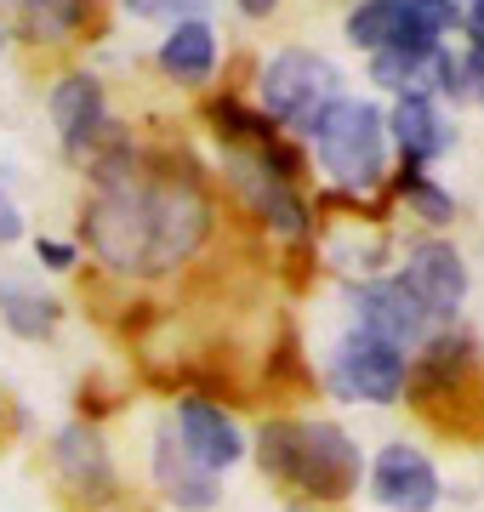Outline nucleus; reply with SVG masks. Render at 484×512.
<instances>
[{
    "label": "nucleus",
    "instance_id": "1",
    "mask_svg": "<svg viewBox=\"0 0 484 512\" xmlns=\"http://www.w3.org/2000/svg\"><path fill=\"white\" fill-rule=\"evenodd\" d=\"M205 228H211V211H205L194 177H154L131 148H114V160L97 165L86 239L109 268H120V274L177 268L183 256H194Z\"/></svg>",
    "mask_w": 484,
    "mask_h": 512
},
{
    "label": "nucleus",
    "instance_id": "2",
    "mask_svg": "<svg viewBox=\"0 0 484 512\" xmlns=\"http://www.w3.org/2000/svg\"><path fill=\"white\" fill-rule=\"evenodd\" d=\"M257 461L268 478L308 501H342L359 490V444L336 421H268L257 433Z\"/></svg>",
    "mask_w": 484,
    "mask_h": 512
},
{
    "label": "nucleus",
    "instance_id": "3",
    "mask_svg": "<svg viewBox=\"0 0 484 512\" xmlns=\"http://www.w3.org/2000/svg\"><path fill=\"white\" fill-rule=\"evenodd\" d=\"M405 399L433 416L439 427H456L462 433V410H479L484 416V370H479V342L450 330V336H433L422 359L405 365Z\"/></svg>",
    "mask_w": 484,
    "mask_h": 512
},
{
    "label": "nucleus",
    "instance_id": "4",
    "mask_svg": "<svg viewBox=\"0 0 484 512\" xmlns=\"http://www.w3.org/2000/svg\"><path fill=\"white\" fill-rule=\"evenodd\" d=\"M314 154L325 165V177H336L342 188H376L382 183V148H388V120L376 103L359 97H336L325 120L314 131Z\"/></svg>",
    "mask_w": 484,
    "mask_h": 512
},
{
    "label": "nucleus",
    "instance_id": "5",
    "mask_svg": "<svg viewBox=\"0 0 484 512\" xmlns=\"http://www.w3.org/2000/svg\"><path fill=\"white\" fill-rule=\"evenodd\" d=\"M336 103V69L319 52H280L262 74V109L297 131H314Z\"/></svg>",
    "mask_w": 484,
    "mask_h": 512
},
{
    "label": "nucleus",
    "instance_id": "6",
    "mask_svg": "<svg viewBox=\"0 0 484 512\" xmlns=\"http://www.w3.org/2000/svg\"><path fill=\"white\" fill-rule=\"evenodd\" d=\"M399 285L428 319H456L467 302V262L450 239H416L405 251V274Z\"/></svg>",
    "mask_w": 484,
    "mask_h": 512
},
{
    "label": "nucleus",
    "instance_id": "7",
    "mask_svg": "<svg viewBox=\"0 0 484 512\" xmlns=\"http://www.w3.org/2000/svg\"><path fill=\"white\" fill-rule=\"evenodd\" d=\"M336 387L348 399H365V404H393L405 393V353L376 342V336H348L342 353H336Z\"/></svg>",
    "mask_w": 484,
    "mask_h": 512
},
{
    "label": "nucleus",
    "instance_id": "8",
    "mask_svg": "<svg viewBox=\"0 0 484 512\" xmlns=\"http://www.w3.org/2000/svg\"><path fill=\"white\" fill-rule=\"evenodd\" d=\"M371 490L388 512H433L439 507V473L416 444H388L371 467Z\"/></svg>",
    "mask_w": 484,
    "mask_h": 512
},
{
    "label": "nucleus",
    "instance_id": "9",
    "mask_svg": "<svg viewBox=\"0 0 484 512\" xmlns=\"http://www.w3.org/2000/svg\"><path fill=\"white\" fill-rule=\"evenodd\" d=\"M52 467L63 478V490L75 495V501H109L114 495V461H109V444L97 427H63L52 439Z\"/></svg>",
    "mask_w": 484,
    "mask_h": 512
},
{
    "label": "nucleus",
    "instance_id": "10",
    "mask_svg": "<svg viewBox=\"0 0 484 512\" xmlns=\"http://www.w3.org/2000/svg\"><path fill=\"white\" fill-rule=\"evenodd\" d=\"M354 313H359V336H376L388 348H416L422 330H428V313L410 302V291L399 279H371L354 291Z\"/></svg>",
    "mask_w": 484,
    "mask_h": 512
},
{
    "label": "nucleus",
    "instance_id": "11",
    "mask_svg": "<svg viewBox=\"0 0 484 512\" xmlns=\"http://www.w3.org/2000/svg\"><path fill=\"white\" fill-rule=\"evenodd\" d=\"M171 427H177L183 450L200 461L205 473H223V467H234L245 456V439H240V427H234V416L211 399H183Z\"/></svg>",
    "mask_w": 484,
    "mask_h": 512
},
{
    "label": "nucleus",
    "instance_id": "12",
    "mask_svg": "<svg viewBox=\"0 0 484 512\" xmlns=\"http://www.w3.org/2000/svg\"><path fill=\"white\" fill-rule=\"evenodd\" d=\"M52 120L63 131V148L69 154H86V148L109 131V103H103V86L92 74H69L52 86Z\"/></svg>",
    "mask_w": 484,
    "mask_h": 512
},
{
    "label": "nucleus",
    "instance_id": "13",
    "mask_svg": "<svg viewBox=\"0 0 484 512\" xmlns=\"http://www.w3.org/2000/svg\"><path fill=\"white\" fill-rule=\"evenodd\" d=\"M154 484L166 490V501H177V507H188V512H205L217 501V473H205L200 461L188 456L171 421L154 433Z\"/></svg>",
    "mask_w": 484,
    "mask_h": 512
},
{
    "label": "nucleus",
    "instance_id": "14",
    "mask_svg": "<svg viewBox=\"0 0 484 512\" xmlns=\"http://www.w3.org/2000/svg\"><path fill=\"white\" fill-rule=\"evenodd\" d=\"M393 143L405 160H433V154H445L450 148V131H445V114L433 103L428 92H405L399 97V109H393Z\"/></svg>",
    "mask_w": 484,
    "mask_h": 512
},
{
    "label": "nucleus",
    "instance_id": "15",
    "mask_svg": "<svg viewBox=\"0 0 484 512\" xmlns=\"http://www.w3.org/2000/svg\"><path fill=\"white\" fill-rule=\"evenodd\" d=\"M234 183L251 194L257 217H268L280 234H308V205L291 194V183H274V177H268L257 160H234Z\"/></svg>",
    "mask_w": 484,
    "mask_h": 512
},
{
    "label": "nucleus",
    "instance_id": "16",
    "mask_svg": "<svg viewBox=\"0 0 484 512\" xmlns=\"http://www.w3.org/2000/svg\"><path fill=\"white\" fill-rule=\"evenodd\" d=\"M160 69L171 80H183V86L211 80V69H217V35L205 23H177L166 35V46H160Z\"/></svg>",
    "mask_w": 484,
    "mask_h": 512
},
{
    "label": "nucleus",
    "instance_id": "17",
    "mask_svg": "<svg viewBox=\"0 0 484 512\" xmlns=\"http://www.w3.org/2000/svg\"><path fill=\"white\" fill-rule=\"evenodd\" d=\"M57 313H63L57 308V296H46L40 285H23V279H6V285H0V319H6V330L23 336V342L52 336Z\"/></svg>",
    "mask_w": 484,
    "mask_h": 512
},
{
    "label": "nucleus",
    "instance_id": "18",
    "mask_svg": "<svg viewBox=\"0 0 484 512\" xmlns=\"http://www.w3.org/2000/svg\"><path fill=\"white\" fill-rule=\"evenodd\" d=\"M399 35L393 46H416V52H439V35L456 23V0H388Z\"/></svg>",
    "mask_w": 484,
    "mask_h": 512
},
{
    "label": "nucleus",
    "instance_id": "19",
    "mask_svg": "<svg viewBox=\"0 0 484 512\" xmlns=\"http://www.w3.org/2000/svg\"><path fill=\"white\" fill-rule=\"evenodd\" d=\"M433 63V52H416V46H382V52H371V80L376 86H393V92H405V86H416V74Z\"/></svg>",
    "mask_w": 484,
    "mask_h": 512
},
{
    "label": "nucleus",
    "instance_id": "20",
    "mask_svg": "<svg viewBox=\"0 0 484 512\" xmlns=\"http://www.w3.org/2000/svg\"><path fill=\"white\" fill-rule=\"evenodd\" d=\"M211 126H217V137H228V143H251V148H262L274 131H268V120L262 114H251V109H240L234 97H223V103H211Z\"/></svg>",
    "mask_w": 484,
    "mask_h": 512
},
{
    "label": "nucleus",
    "instance_id": "21",
    "mask_svg": "<svg viewBox=\"0 0 484 512\" xmlns=\"http://www.w3.org/2000/svg\"><path fill=\"white\" fill-rule=\"evenodd\" d=\"M393 35H399V23H393L388 0H365L354 18H348V40H354V46H365V52L393 46Z\"/></svg>",
    "mask_w": 484,
    "mask_h": 512
},
{
    "label": "nucleus",
    "instance_id": "22",
    "mask_svg": "<svg viewBox=\"0 0 484 512\" xmlns=\"http://www.w3.org/2000/svg\"><path fill=\"white\" fill-rule=\"evenodd\" d=\"M393 188H399L416 211H422V222H450V217H456V205H450L445 188H433L428 177H422V171H410V165L399 171V183H393Z\"/></svg>",
    "mask_w": 484,
    "mask_h": 512
},
{
    "label": "nucleus",
    "instance_id": "23",
    "mask_svg": "<svg viewBox=\"0 0 484 512\" xmlns=\"http://www.w3.org/2000/svg\"><path fill=\"white\" fill-rule=\"evenodd\" d=\"M23 6H29V23H35L46 40H63L80 18H86V0H23Z\"/></svg>",
    "mask_w": 484,
    "mask_h": 512
},
{
    "label": "nucleus",
    "instance_id": "24",
    "mask_svg": "<svg viewBox=\"0 0 484 512\" xmlns=\"http://www.w3.org/2000/svg\"><path fill=\"white\" fill-rule=\"evenodd\" d=\"M131 18H149V23H205V12H211V0H126Z\"/></svg>",
    "mask_w": 484,
    "mask_h": 512
},
{
    "label": "nucleus",
    "instance_id": "25",
    "mask_svg": "<svg viewBox=\"0 0 484 512\" xmlns=\"http://www.w3.org/2000/svg\"><path fill=\"white\" fill-rule=\"evenodd\" d=\"M35 256L46 262V268H57V274H63V268H75V245H63V239H40Z\"/></svg>",
    "mask_w": 484,
    "mask_h": 512
},
{
    "label": "nucleus",
    "instance_id": "26",
    "mask_svg": "<svg viewBox=\"0 0 484 512\" xmlns=\"http://www.w3.org/2000/svg\"><path fill=\"white\" fill-rule=\"evenodd\" d=\"M18 234H23V217H18V205L6 200V188H0V245H12Z\"/></svg>",
    "mask_w": 484,
    "mask_h": 512
},
{
    "label": "nucleus",
    "instance_id": "27",
    "mask_svg": "<svg viewBox=\"0 0 484 512\" xmlns=\"http://www.w3.org/2000/svg\"><path fill=\"white\" fill-rule=\"evenodd\" d=\"M467 40H473V57L484 63V0H473V12H467Z\"/></svg>",
    "mask_w": 484,
    "mask_h": 512
},
{
    "label": "nucleus",
    "instance_id": "28",
    "mask_svg": "<svg viewBox=\"0 0 484 512\" xmlns=\"http://www.w3.org/2000/svg\"><path fill=\"white\" fill-rule=\"evenodd\" d=\"M274 6H280V0H240V12H245V18H268Z\"/></svg>",
    "mask_w": 484,
    "mask_h": 512
}]
</instances>
